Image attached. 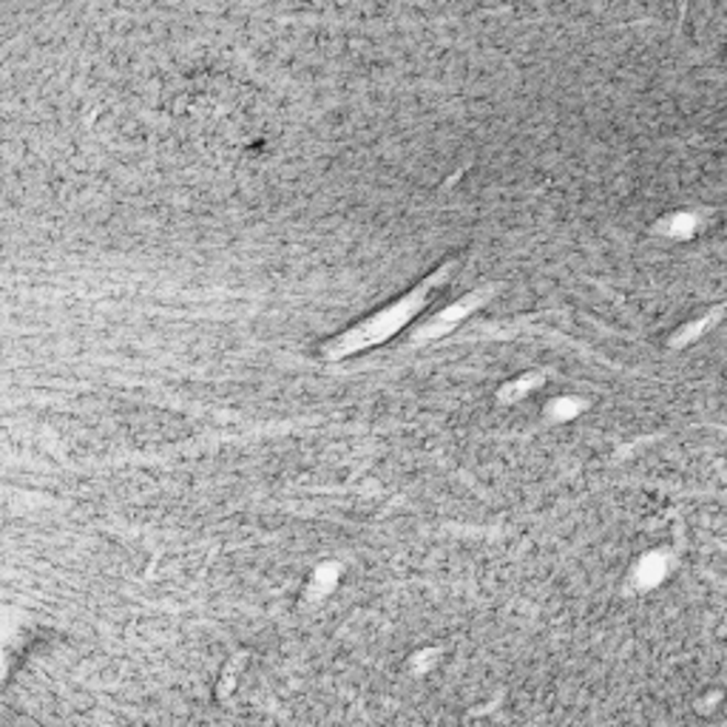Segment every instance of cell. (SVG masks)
<instances>
[{
  "label": "cell",
  "mask_w": 727,
  "mask_h": 727,
  "mask_svg": "<svg viewBox=\"0 0 727 727\" xmlns=\"http://www.w3.org/2000/svg\"><path fill=\"white\" fill-rule=\"evenodd\" d=\"M444 279H446V268L435 270V273L429 276V279H424L418 288L410 290L404 299H399V302L390 304L387 310H378L376 316H370L363 324L353 327L350 333L338 336L336 342L327 347V358L350 356V353L367 350V347H372V344H381V342H387L390 336H395V333H399V329L404 327V324L410 322L415 313H421V307L429 302L433 290L438 288Z\"/></svg>",
  "instance_id": "6da1fadb"
},
{
  "label": "cell",
  "mask_w": 727,
  "mask_h": 727,
  "mask_svg": "<svg viewBox=\"0 0 727 727\" xmlns=\"http://www.w3.org/2000/svg\"><path fill=\"white\" fill-rule=\"evenodd\" d=\"M494 284L492 288H483V290H478V293H469V295H463V299H460L458 304H452V307L449 310H444V313H438V316L433 318V322H426L424 327L418 329V333H415V342H435V338H440L444 336V333H449V329L452 327H458L460 322H463V318L467 316H472L474 310L481 307V304H486L489 299H492V293H494Z\"/></svg>",
  "instance_id": "7a4b0ae2"
},
{
  "label": "cell",
  "mask_w": 727,
  "mask_h": 727,
  "mask_svg": "<svg viewBox=\"0 0 727 727\" xmlns=\"http://www.w3.org/2000/svg\"><path fill=\"white\" fill-rule=\"evenodd\" d=\"M543 381V376L540 372H535V376H528V378H523V381H515V384H508L506 390L501 392V401H515V399H521V395H526V392H532L535 390L537 384H540Z\"/></svg>",
  "instance_id": "3957f363"
}]
</instances>
